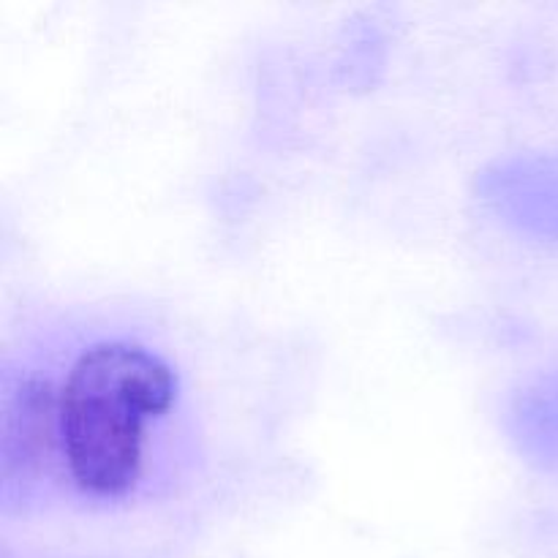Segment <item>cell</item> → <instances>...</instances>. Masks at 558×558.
I'll list each match as a JSON object with an SVG mask.
<instances>
[{
	"label": "cell",
	"instance_id": "obj_1",
	"mask_svg": "<svg viewBox=\"0 0 558 558\" xmlns=\"http://www.w3.org/2000/svg\"><path fill=\"white\" fill-rule=\"evenodd\" d=\"M174 396L172 368L145 347L109 341L87 349L58 398V436L74 483L93 496H123L140 480L147 423Z\"/></svg>",
	"mask_w": 558,
	"mask_h": 558
}]
</instances>
